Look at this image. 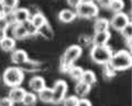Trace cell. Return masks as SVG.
<instances>
[{"instance_id":"cell-36","label":"cell","mask_w":132,"mask_h":106,"mask_svg":"<svg viewBox=\"0 0 132 106\" xmlns=\"http://www.w3.org/2000/svg\"><path fill=\"white\" fill-rule=\"evenodd\" d=\"M2 16H3L1 15V14H0V19H1V17H2Z\"/></svg>"},{"instance_id":"cell-15","label":"cell","mask_w":132,"mask_h":106,"mask_svg":"<svg viewBox=\"0 0 132 106\" xmlns=\"http://www.w3.org/2000/svg\"><path fill=\"white\" fill-rule=\"evenodd\" d=\"M110 21L105 18H99L96 20L94 24V32H103L109 31Z\"/></svg>"},{"instance_id":"cell-19","label":"cell","mask_w":132,"mask_h":106,"mask_svg":"<svg viewBox=\"0 0 132 106\" xmlns=\"http://www.w3.org/2000/svg\"><path fill=\"white\" fill-rule=\"evenodd\" d=\"M39 98L41 102L44 103H52L53 91L52 89L45 87L38 93Z\"/></svg>"},{"instance_id":"cell-7","label":"cell","mask_w":132,"mask_h":106,"mask_svg":"<svg viewBox=\"0 0 132 106\" xmlns=\"http://www.w3.org/2000/svg\"><path fill=\"white\" fill-rule=\"evenodd\" d=\"M129 23H132L127 14L121 12L114 14L110 21V24L114 30L120 32Z\"/></svg>"},{"instance_id":"cell-33","label":"cell","mask_w":132,"mask_h":106,"mask_svg":"<svg viewBox=\"0 0 132 106\" xmlns=\"http://www.w3.org/2000/svg\"><path fill=\"white\" fill-rule=\"evenodd\" d=\"M77 106H92V104L89 100L81 98L78 100Z\"/></svg>"},{"instance_id":"cell-5","label":"cell","mask_w":132,"mask_h":106,"mask_svg":"<svg viewBox=\"0 0 132 106\" xmlns=\"http://www.w3.org/2000/svg\"><path fill=\"white\" fill-rule=\"evenodd\" d=\"M76 10L77 17L82 19H93L97 17L99 12L98 5L92 1L82 2Z\"/></svg>"},{"instance_id":"cell-30","label":"cell","mask_w":132,"mask_h":106,"mask_svg":"<svg viewBox=\"0 0 132 106\" xmlns=\"http://www.w3.org/2000/svg\"><path fill=\"white\" fill-rule=\"evenodd\" d=\"M11 26H10L6 20L2 16V17L0 19V30L6 31L7 32L8 29Z\"/></svg>"},{"instance_id":"cell-16","label":"cell","mask_w":132,"mask_h":106,"mask_svg":"<svg viewBox=\"0 0 132 106\" xmlns=\"http://www.w3.org/2000/svg\"><path fill=\"white\" fill-rule=\"evenodd\" d=\"M16 45L15 40L12 37L7 36L1 42L0 47L5 52H12L14 50Z\"/></svg>"},{"instance_id":"cell-17","label":"cell","mask_w":132,"mask_h":106,"mask_svg":"<svg viewBox=\"0 0 132 106\" xmlns=\"http://www.w3.org/2000/svg\"><path fill=\"white\" fill-rule=\"evenodd\" d=\"M30 20L38 30L46 24L48 23L45 16L39 12L34 14L31 17Z\"/></svg>"},{"instance_id":"cell-23","label":"cell","mask_w":132,"mask_h":106,"mask_svg":"<svg viewBox=\"0 0 132 106\" xmlns=\"http://www.w3.org/2000/svg\"><path fill=\"white\" fill-rule=\"evenodd\" d=\"M125 7L123 0H112L108 9L114 14L121 12Z\"/></svg>"},{"instance_id":"cell-11","label":"cell","mask_w":132,"mask_h":106,"mask_svg":"<svg viewBox=\"0 0 132 106\" xmlns=\"http://www.w3.org/2000/svg\"><path fill=\"white\" fill-rule=\"evenodd\" d=\"M12 34L15 40H22L29 37L27 30L23 24H16L12 26Z\"/></svg>"},{"instance_id":"cell-25","label":"cell","mask_w":132,"mask_h":106,"mask_svg":"<svg viewBox=\"0 0 132 106\" xmlns=\"http://www.w3.org/2000/svg\"><path fill=\"white\" fill-rule=\"evenodd\" d=\"M120 34L125 41L132 40V24L129 23L120 32Z\"/></svg>"},{"instance_id":"cell-34","label":"cell","mask_w":132,"mask_h":106,"mask_svg":"<svg viewBox=\"0 0 132 106\" xmlns=\"http://www.w3.org/2000/svg\"><path fill=\"white\" fill-rule=\"evenodd\" d=\"M7 36L6 31L0 30V42Z\"/></svg>"},{"instance_id":"cell-24","label":"cell","mask_w":132,"mask_h":106,"mask_svg":"<svg viewBox=\"0 0 132 106\" xmlns=\"http://www.w3.org/2000/svg\"><path fill=\"white\" fill-rule=\"evenodd\" d=\"M37 101V97L32 93L26 92L22 103L27 106L34 105Z\"/></svg>"},{"instance_id":"cell-6","label":"cell","mask_w":132,"mask_h":106,"mask_svg":"<svg viewBox=\"0 0 132 106\" xmlns=\"http://www.w3.org/2000/svg\"><path fill=\"white\" fill-rule=\"evenodd\" d=\"M52 89L53 91L52 103L59 104L62 102L65 98L68 90V86L66 82L63 80L57 81Z\"/></svg>"},{"instance_id":"cell-20","label":"cell","mask_w":132,"mask_h":106,"mask_svg":"<svg viewBox=\"0 0 132 106\" xmlns=\"http://www.w3.org/2000/svg\"><path fill=\"white\" fill-rule=\"evenodd\" d=\"M81 81L88 85L90 87L94 85L96 83V75L94 73L90 70L84 71Z\"/></svg>"},{"instance_id":"cell-1","label":"cell","mask_w":132,"mask_h":106,"mask_svg":"<svg viewBox=\"0 0 132 106\" xmlns=\"http://www.w3.org/2000/svg\"><path fill=\"white\" fill-rule=\"evenodd\" d=\"M132 65V56L130 53L124 50H119L113 54L107 64L109 68L114 72L127 70Z\"/></svg>"},{"instance_id":"cell-3","label":"cell","mask_w":132,"mask_h":106,"mask_svg":"<svg viewBox=\"0 0 132 106\" xmlns=\"http://www.w3.org/2000/svg\"><path fill=\"white\" fill-rule=\"evenodd\" d=\"M113 54L112 50L108 45L93 46L90 52L92 61L96 64L104 66L109 63Z\"/></svg>"},{"instance_id":"cell-21","label":"cell","mask_w":132,"mask_h":106,"mask_svg":"<svg viewBox=\"0 0 132 106\" xmlns=\"http://www.w3.org/2000/svg\"><path fill=\"white\" fill-rule=\"evenodd\" d=\"M38 34L47 40L52 39L54 36L53 31L48 23L38 30Z\"/></svg>"},{"instance_id":"cell-12","label":"cell","mask_w":132,"mask_h":106,"mask_svg":"<svg viewBox=\"0 0 132 106\" xmlns=\"http://www.w3.org/2000/svg\"><path fill=\"white\" fill-rule=\"evenodd\" d=\"M11 60L15 64L23 65L29 61L28 54L22 50H14L11 55Z\"/></svg>"},{"instance_id":"cell-10","label":"cell","mask_w":132,"mask_h":106,"mask_svg":"<svg viewBox=\"0 0 132 106\" xmlns=\"http://www.w3.org/2000/svg\"><path fill=\"white\" fill-rule=\"evenodd\" d=\"M26 91L20 86L13 87L10 91L8 98L13 103H22Z\"/></svg>"},{"instance_id":"cell-22","label":"cell","mask_w":132,"mask_h":106,"mask_svg":"<svg viewBox=\"0 0 132 106\" xmlns=\"http://www.w3.org/2000/svg\"><path fill=\"white\" fill-rule=\"evenodd\" d=\"M83 72V69L80 67L73 66L67 72L68 73L71 78L79 81H81Z\"/></svg>"},{"instance_id":"cell-35","label":"cell","mask_w":132,"mask_h":106,"mask_svg":"<svg viewBox=\"0 0 132 106\" xmlns=\"http://www.w3.org/2000/svg\"><path fill=\"white\" fill-rule=\"evenodd\" d=\"M4 6L3 3H0V14L3 16L4 11Z\"/></svg>"},{"instance_id":"cell-2","label":"cell","mask_w":132,"mask_h":106,"mask_svg":"<svg viewBox=\"0 0 132 106\" xmlns=\"http://www.w3.org/2000/svg\"><path fill=\"white\" fill-rule=\"evenodd\" d=\"M82 52V49L78 45H72L67 48L60 59V69L63 72H68L81 57Z\"/></svg>"},{"instance_id":"cell-29","label":"cell","mask_w":132,"mask_h":106,"mask_svg":"<svg viewBox=\"0 0 132 106\" xmlns=\"http://www.w3.org/2000/svg\"><path fill=\"white\" fill-rule=\"evenodd\" d=\"M112 0H97L98 5L102 8L106 9L109 8Z\"/></svg>"},{"instance_id":"cell-18","label":"cell","mask_w":132,"mask_h":106,"mask_svg":"<svg viewBox=\"0 0 132 106\" xmlns=\"http://www.w3.org/2000/svg\"><path fill=\"white\" fill-rule=\"evenodd\" d=\"M91 87L82 81H78L75 87V91L77 95L82 98L87 96L90 91Z\"/></svg>"},{"instance_id":"cell-38","label":"cell","mask_w":132,"mask_h":106,"mask_svg":"<svg viewBox=\"0 0 132 106\" xmlns=\"http://www.w3.org/2000/svg\"><path fill=\"white\" fill-rule=\"evenodd\" d=\"M91 1H93V2H94V1H97V0H91Z\"/></svg>"},{"instance_id":"cell-26","label":"cell","mask_w":132,"mask_h":106,"mask_svg":"<svg viewBox=\"0 0 132 106\" xmlns=\"http://www.w3.org/2000/svg\"><path fill=\"white\" fill-rule=\"evenodd\" d=\"M23 24L27 30L28 36H34L38 34V29L33 25L30 20Z\"/></svg>"},{"instance_id":"cell-14","label":"cell","mask_w":132,"mask_h":106,"mask_svg":"<svg viewBox=\"0 0 132 106\" xmlns=\"http://www.w3.org/2000/svg\"><path fill=\"white\" fill-rule=\"evenodd\" d=\"M77 17L76 12L68 9L61 10L59 15V18L60 22L64 23H69L73 22Z\"/></svg>"},{"instance_id":"cell-28","label":"cell","mask_w":132,"mask_h":106,"mask_svg":"<svg viewBox=\"0 0 132 106\" xmlns=\"http://www.w3.org/2000/svg\"><path fill=\"white\" fill-rule=\"evenodd\" d=\"M19 0H3L2 3L5 7L14 10L16 9Z\"/></svg>"},{"instance_id":"cell-32","label":"cell","mask_w":132,"mask_h":106,"mask_svg":"<svg viewBox=\"0 0 132 106\" xmlns=\"http://www.w3.org/2000/svg\"><path fill=\"white\" fill-rule=\"evenodd\" d=\"M85 0H67V3L70 6L76 9Z\"/></svg>"},{"instance_id":"cell-4","label":"cell","mask_w":132,"mask_h":106,"mask_svg":"<svg viewBox=\"0 0 132 106\" xmlns=\"http://www.w3.org/2000/svg\"><path fill=\"white\" fill-rule=\"evenodd\" d=\"M24 74L21 68L12 67L7 68L4 73L3 79L8 86L15 87L20 86L23 81Z\"/></svg>"},{"instance_id":"cell-9","label":"cell","mask_w":132,"mask_h":106,"mask_svg":"<svg viewBox=\"0 0 132 106\" xmlns=\"http://www.w3.org/2000/svg\"><path fill=\"white\" fill-rule=\"evenodd\" d=\"M14 15L16 24H23L30 20L31 14L28 10L25 8L15 9Z\"/></svg>"},{"instance_id":"cell-27","label":"cell","mask_w":132,"mask_h":106,"mask_svg":"<svg viewBox=\"0 0 132 106\" xmlns=\"http://www.w3.org/2000/svg\"><path fill=\"white\" fill-rule=\"evenodd\" d=\"M78 100L79 98L76 96L68 97L62 101L63 106H77Z\"/></svg>"},{"instance_id":"cell-13","label":"cell","mask_w":132,"mask_h":106,"mask_svg":"<svg viewBox=\"0 0 132 106\" xmlns=\"http://www.w3.org/2000/svg\"><path fill=\"white\" fill-rule=\"evenodd\" d=\"M29 86L33 91L38 93L46 87L45 82L43 78L36 76L30 80Z\"/></svg>"},{"instance_id":"cell-8","label":"cell","mask_w":132,"mask_h":106,"mask_svg":"<svg viewBox=\"0 0 132 106\" xmlns=\"http://www.w3.org/2000/svg\"><path fill=\"white\" fill-rule=\"evenodd\" d=\"M111 37L109 31L95 33L92 39L93 46H102L107 45Z\"/></svg>"},{"instance_id":"cell-37","label":"cell","mask_w":132,"mask_h":106,"mask_svg":"<svg viewBox=\"0 0 132 106\" xmlns=\"http://www.w3.org/2000/svg\"><path fill=\"white\" fill-rule=\"evenodd\" d=\"M2 1L3 0H0V3H2Z\"/></svg>"},{"instance_id":"cell-31","label":"cell","mask_w":132,"mask_h":106,"mask_svg":"<svg viewBox=\"0 0 132 106\" xmlns=\"http://www.w3.org/2000/svg\"><path fill=\"white\" fill-rule=\"evenodd\" d=\"M14 104L8 97L0 99V106H13Z\"/></svg>"}]
</instances>
